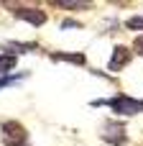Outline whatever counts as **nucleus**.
I'll return each instance as SVG.
<instances>
[{"mask_svg":"<svg viewBox=\"0 0 143 146\" xmlns=\"http://www.w3.org/2000/svg\"><path fill=\"white\" fill-rule=\"evenodd\" d=\"M0 139L5 146H31L28 141V131L18 123V121H5L0 126Z\"/></svg>","mask_w":143,"mask_h":146,"instance_id":"nucleus-2","label":"nucleus"},{"mask_svg":"<svg viewBox=\"0 0 143 146\" xmlns=\"http://www.w3.org/2000/svg\"><path fill=\"white\" fill-rule=\"evenodd\" d=\"M56 5L59 8H67V10H90L92 8L90 0H59Z\"/></svg>","mask_w":143,"mask_h":146,"instance_id":"nucleus-8","label":"nucleus"},{"mask_svg":"<svg viewBox=\"0 0 143 146\" xmlns=\"http://www.w3.org/2000/svg\"><path fill=\"white\" fill-rule=\"evenodd\" d=\"M133 59V51L128 49V46H115L113 49V56H110V64H107V69L110 72H120L123 67H128V62Z\"/></svg>","mask_w":143,"mask_h":146,"instance_id":"nucleus-5","label":"nucleus"},{"mask_svg":"<svg viewBox=\"0 0 143 146\" xmlns=\"http://www.w3.org/2000/svg\"><path fill=\"white\" fill-rule=\"evenodd\" d=\"M51 59H54V62H72V64H84V62H87L82 51H79V54H64V51H54V54H51Z\"/></svg>","mask_w":143,"mask_h":146,"instance_id":"nucleus-6","label":"nucleus"},{"mask_svg":"<svg viewBox=\"0 0 143 146\" xmlns=\"http://www.w3.org/2000/svg\"><path fill=\"white\" fill-rule=\"evenodd\" d=\"M125 28H130V31H143V15L128 18V21H125Z\"/></svg>","mask_w":143,"mask_h":146,"instance_id":"nucleus-10","label":"nucleus"},{"mask_svg":"<svg viewBox=\"0 0 143 146\" xmlns=\"http://www.w3.org/2000/svg\"><path fill=\"white\" fill-rule=\"evenodd\" d=\"M133 49H136V51L143 56V33H141V36H136V41H133Z\"/></svg>","mask_w":143,"mask_h":146,"instance_id":"nucleus-11","label":"nucleus"},{"mask_svg":"<svg viewBox=\"0 0 143 146\" xmlns=\"http://www.w3.org/2000/svg\"><path fill=\"white\" fill-rule=\"evenodd\" d=\"M10 5V3H8ZM10 13L18 18V21H26L31 26H43L46 23V13L41 8H28V5H10Z\"/></svg>","mask_w":143,"mask_h":146,"instance_id":"nucleus-4","label":"nucleus"},{"mask_svg":"<svg viewBox=\"0 0 143 146\" xmlns=\"http://www.w3.org/2000/svg\"><path fill=\"white\" fill-rule=\"evenodd\" d=\"M92 105H107L113 108L118 115H136V113H143V100L138 98H130V95H115V98H107V100H92Z\"/></svg>","mask_w":143,"mask_h":146,"instance_id":"nucleus-1","label":"nucleus"},{"mask_svg":"<svg viewBox=\"0 0 143 146\" xmlns=\"http://www.w3.org/2000/svg\"><path fill=\"white\" fill-rule=\"evenodd\" d=\"M20 80H26V74H20V77H15V74H5V77H0V90H3V87H10V85H18Z\"/></svg>","mask_w":143,"mask_h":146,"instance_id":"nucleus-9","label":"nucleus"},{"mask_svg":"<svg viewBox=\"0 0 143 146\" xmlns=\"http://www.w3.org/2000/svg\"><path fill=\"white\" fill-rule=\"evenodd\" d=\"M15 64H18V56H13V54H5V51H0V77H5L10 69H15Z\"/></svg>","mask_w":143,"mask_h":146,"instance_id":"nucleus-7","label":"nucleus"},{"mask_svg":"<svg viewBox=\"0 0 143 146\" xmlns=\"http://www.w3.org/2000/svg\"><path fill=\"white\" fill-rule=\"evenodd\" d=\"M100 139L107 141L110 146H123L125 141H128V136H125V126L118 123V121H105V123L100 126Z\"/></svg>","mask_w":143,"mask_h":146,"instance_id":"nucleus-3","label":"nucleus"}]
</instances>
